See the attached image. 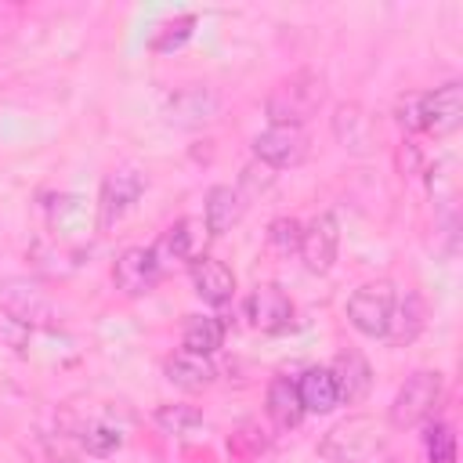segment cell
I'll use <instances>...</instances> for the list:
<instances>
[{
	"label": "cell",
	"instance_id": "cell-1",
	"mask_svg": "<svg viewBox=\"0 0 463 463\" xmlns=\"http://www.w3.org/2000/svg\"><path fill=\"white\" fill-rule=\"evenodd\" d=\"M326 101V80L315 69H297L293 76L279 80L264 101V112L279 127H304Z\"/></svg>",
	"mask_w": 463,
	"mask_h": 463
},
{
	"label": "cell",
	"instance_id": "cell-2",
	"mask_svg": "<svg viewBox=\"0 0 463 463\" xmlns=\"http://www.w3.org/2000/svg\"><path fill=\"white\" fill-rule=\"evenodd\" d=\"M380 445L383 438L373 416H347L322 438L318 452L329 463H369L380 452Z\"/></svg>",
	"mask_w": 463,
	"mask_h": 463
},
{
	"label": "cell",
	"instance_id": "cell-3",
	"mask_svg": "<svg viewBox=\"0 0 463 463\" xmlns=\"http://www.w3.org/2000/svg\"><path fill=\"white\" fill-rule=\"evenodd\" d=\"M438 402H441V373L420 369V373H412V376L398 387L387 420H391V427H398V430L420 427V423H427V420L434 416Z\"/></svg>",
	"mask_w": 463,
	"mask_h": 463
},
{
	"label": "cell",
	"instance_id": "cell-4",
	"mask_svg": "<svg viewBox=\"0 0 463 463\" xmlns=\"http://www.w3.org/2000/svg\"><path fill=\"white\" fill-rule=\"evenodd\" d=\"M398 293L387 279H376V282H365L354 289V297L347 300V318L358 333L365 336H383L387 333V318H391V307H394Z\"/></svg>",
	"mask_w": 463,
	"mask_h": 463
},
{
	"label": "cell",
	"instance_id": "cell-5",
	"mask_svg": "<svg viewBox=\"0 0 463 463\" xmlns=\"http://www.w3.org/2000/svg\"><path fill=\"white\" fill-rule=\"evenodd\" d=\"M0 311L11 322L25 326V329L29 326H47L54 318L51 297L36 282H29V279H4L0 282Z\"/></svg>",
	"mask_w": 463,
	"mask_h": 463
},
{
	"label": "cell",
	"instance_id": "cell-6",
	"mask_svg": "<svg viewBox=\"0 0 463 463\" xmlns=\"http://www.w3.org/2000/svg\"><path fill=\"white\" fill-rule=\"evenodd\" d=\"M253 156H257V163H264L271 170L300 166L307 159V134H304V127H279V123H271L268 130H260L253 137Z\"/></svg>",
	"mask_w": 463,
	"mask_h": 463
},
{
	"label": "cell",
	"instance_id": "cell-7",
	"mask_svg": "<svg viewBox=\"0 0 463 463\" xmlns=\"http://www.w3.org/2000/svg\"><path fill=\"white\" fill-rule=\"evenodd\" d=\"M463 123V87L456 80L420 94V130L445 137Z\"/></svg>",
	"mask_w": 463,
	"mask_h": 463
},
{
	"label": "cell",
	"instance_id": "cell-8",
	"mask_svg": "<svg viewBox=\"0 0 463 463\" xmlns=\"http://www.w3.org/2000/svg\"><path fill=\"white\" fill-rule=\"evenodd\" d=\"M336 246H340V224L333 213H318L300 228V260L307 271L326 275L336 260Z\"/></svg>",
	"mask_w": 463,
	"mask_h": 463
},
{
	"label": "cell",
	"instance_id": "cell-9",
	"mask_svg": "<svg viewBox=\"0 0 463 463\" xmlns=\"http://www.w3.org/2000/svg\"><path fill=\"white\" fill-rule=\"evenodd\" d=\"M141 192H145V177L137 174V170H130V166H123V170H112L109 177H105V184H101V199H98V228L101 232H109L137 199H141Z\"/></svg>",
	"mask_w": 463,
	"mask_h": 463
},
{
	"label": "cell",
	"instance_id": "cell-10",
	"mask_svg": "<svg viewBox=\"0 0 463 463\" xmlns=\"http://www.w3.org/2000/svg\"><path fill=\"white\" fill-rule=\"evenodd\" d=\"M159 275H163V268H159L152 246H127V250L116 257V268H112L116 289H123L127 297L148 293V289L159 282Z\"/></svg>",
	"mask_w": 463,
	"mask_h": 463
},
{
	"label": "cell",
	"instance_id": "cell-11",
	"mask_svg": "<svg viewBox=\"0 0 463 463\" xmlns=\"http://www.w3.org/2000/svg\"><path fill=\"white\" fill-rule=\"evenodd\" d=\"M333 134H336V141H340L347 152H354V156H365V152L376 145L373 116H369L362 105H354V101L336 105V112H333Z\"/></svg>",
	"mask_w": 463,
	"mask_h": 463
},
{
	"label": "cell",
	"instance_id": "cell-12",
	"mask_svg": "<svg viewBox=\"0 0 463 463\" xmlns=\"http://www.w3.org/2000/svg\"><path fill=\"white\" fill-rule=\"evenodd\" d=\"M246 315H250L253 329H260V333H279V329L289 326L293 304H289V297H286L279 286H257V289L250 293V300H246Z\"/></svg>",
	"mask_w": 463,
	"mask_h": 463
},
{
	"label": "cell",
	"instance_id": "cell-13",
	"mask_svg": "<svg viewBox=\"0 0 463 463\" xmlns=\"http://www.w3.org/2000/svg\"><path fill=\"white\" fill-rule=\"evenodd\" d=\"M329 373H333V383H336L340 402H347V405L362 402L369 394V387H373V369H369V362L358 351H340L333 358Z\"/></svg>",
	"mask_w": 463,
	"mask_h": 463
},
{
	"label": "cell",
	"instance_id": "cell-14",
	"mask_svg": "<svg viewBox=\"0 0 463 463\" xmlns=\"http://www.w3.org/2000/svg\"><path fill=\"white\" fill-rule=\"evenodd\" d=\"M242 210H246V203H242V192H239V188H232V184H213V188L206 192V206H203L206 232H210L213 239H221L224 232H232V228L242 221Z\"/></svg>",
	"mask_w": 463,
	"mask_h": 463
},
{
	"label": "cell",
	"instance_id": "cell-15",
	"mask_svg": "<svg viewBox=\"0 0 463 463\" xmlns=\"http://www.w3.org/2000/svg\"><path fill=\"white\" fill-rule=\"evenodd\" d=\"M192 286H195V293H199L206 304L221 307V304H228L232 293H235V275H232L221 260H213V257H195V260H192Z\"/></svg>",
	"mask_w": 463,
	"mask_h": 463
},
{
	"label": "cell",
	"instance_id": "cell-16",
	"mask_svg": "<svg viewBox=\"0 0 463 463\" xmlns=\"http://www.w3.org/2000/svg\"><path fill=\"white\" fill-rule=\"evenodd\" d=\"M166 380L181 391H206L217 380V369L206 354H192V351H177L166 358Z\"/></svg>",
	"mask_w": 463,
	"mask_h": 463
},
{
	"label": "cell",
	"instance_id": "cell-17",
	"mask_svg": "<svg viewBox=\"0 0 463 463\" xmlns=\"http://www.w3.org/2000/svg\"><path fill=\"white\" fill-rule=\"evenodd\" d=\"M264 409H268V420H271L279 430H293V427L304 420V405H300L297 383H293L289 376H275V380L268 383Z\"/></svg>",
	"mask_w": 463,
	"mask_h": 463
},
{
	"label": "cell",
	"instance_id": "cell-18",
	"mask_svg": "<svg viewBox=\"0 0 463 463\" xmlns=\"http://www.w3.org/2000/svg\"><path fill=\"white\" fill-rule=\"evenodd\" d=\"M423 322H427V307H423V297L420 293H405L402 300H394V307H391V318H387V340L391 344H412L416 336H420V329H423Z\"/></svg>",
	"mask_w": 463,
	"mask_h": 463
},
{
	"label": "cell",
	"instance_id": "cell-19",
	"mask_svg": "<svg viewBox=\"0 0 463 463\" xmlns=\"http://www.w3.org/2000/svg\"><path fill=\"white\" fill-rule=\"evenodd\" d=\"M297 394H300L304 412H333V409L340 405V394H336L333 373H329V369H322V365L304 369V376L297 380Z\"/></svg>",
	"mask_w": 463,
	"mask_h": 463
},
{
	"label": "cell",
	"instance_id": "cell-20",
	"mask_svg": "<svg viewBox=\"0 0 463 463\" xmlns=\"http://www.w3.org/2000/svg\"><path fill=\"white\" fill-rule=\"evenodd\" d=\"M166 112H170V123H177V127H199V123L213 119L217 98L210 90H203V87H192V90L174 94L170 105H166Z\"/></svg>",
	"mask_w": 463,
	"mask_h": 463
},
{
	"label": "cell",
	"instance_id": "cell-21",
	"mask_svg": "<svg viewBox=\"0 0 463 463\" xmlns=\"http://www.w3.org/2000/svg\"><path fill=\"white\" fill-rule=\"evenodd\" d=\"M181 344H184V351L210 358L224 344V322L213 318V315H192L181 329Z\"/></svg>",
	"mask_w": 463,
	"mask_h": 463
},
{
	"label": "cell",
	"instance_id": "cell-22",
	"mask_svg": "<svg viewBox=\"0 0 463 463\" xmlns=\"http://www.w3.org/2000/svg\"><path fill=\"white\" fill-rule=\"evenodd\" d=\"M156 250V260L159 268L170 264V260H188L192 257V221H177L163 232V239L152 246Z\"/></svg>",
	"mask_w": 463,
	"mask_h": 463
},
{
	"label": "cell",
	"instance_id": "cell-23",
	"mask_svg": "<svg viewBox=\"0 0 463 463\" xmlns=\"http://www.w3.org/2000/svg\"><path fill=\"white\" fill-rule=\"evenodd\" d=\"M199 423H203V412H199L195 405H163V409L156 412V427H159L163 434H170V438H184V434H192Z\"/></svg>",
	"mask_w": 463,
	"mask_h": 463
},
{
	"label": "cell",
	"instance_id": "cell-24",
	"mask_svg": "<svg viewBox=\"0 0 463 463\" xmlns=\"http://www.w3.org/2000/svg\"><path fill=\"white\" fill-rule=\"evenodd\" d=\"M119 441H123V434H119V427H112V423H101V420H94V423H87L83 427V434H80V445L90 452V456H112L116 449H119Z\"/></svg>",
	"mask_w": 463,
	"mask_h": 463
},
{
	"label": "cell",
	"instance_id": "cell-25",
	"mask_svg": "<svg viewBox=\"0 0 463 463\" xmlns=\"http://www.w3.org/2000/svg\"><path fill=\"white\" fill-rule=\"evenodd\" d=\"M264 430L257 427V423H242L232 438H228V452H232V459H239V463H250L253 456H260L264 452Z\"/></svg>",
	"mask_w": 463,
	"mask_h": 463
},
{
	"label": "cell",
	"instance_id": "cell-26",
	"mask_svg": "<svg viewBox=\"0 0 463 463\" xmlns=\"http://www.w3.org/2000/svg\"><path fill=\"white\" fill-rule=\"evenodd\" d=\"M423 445H427V463H456V434L449 423H430Z\"/></svg>",
	"mask_w": 463,
	"mask_h": 463
},
{
	"label": "cell",
	"instance_id": "cell-27",
	"mask_svg": "<svg viewBox=\"0 0 463 463\" xmlns=\"http://www.w3.org/2000/svg\"><path fill=\"white\" fill-rule=\"evenodd\" d=\"M192 25H195V14H177V18L163 22L159 33H156V40H152V51H174V47H181L192 36Z\"/></svg>",
	"mask_w": 463,
	"mask_h": 463
},
{
	"label": "cell",
	"instance_id": "cell-28",
	"mask_svg": "<svg viewBox=\"0 0 463 463\" xmlns=\"http://www.w3.org/2000/svg\"><path fill=\"white\" fill-rule=\"evenodd\" d=\"M268 239H271V246H275V250L289 253V250H297V246H300V224H297L293 217H279V221H271Z\"/></svg>",
	"mask_w": 463,
	"mask_h": 463
},
{
	"label": "cell",
	"instance_id": "cell-29",
	"mask_svg": "<svg viewBox=\"0 0 463 463\" xmlns=\"http://www.w3.org/2000/svg\"><path fill=\"white\" fill-rule=\"evenodd\" d=\"M394 116H398V127L405 134H416L420 130V94H402L394 105Z\"/></svg>",
	"mask_w": 463,
	"mask_h": 463
}]
</instances>
